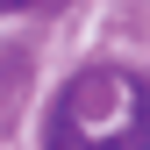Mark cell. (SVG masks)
Segmentation results:
<instances>
[{
	"label": "cell",
	"instance_id": "cell-1",
	"mask_svg": "<svg viewBox=\"0 0 150 150\" xmlns=\"http://www.w3.org/2000/svg\"><path fill=\"white\" fill-rule=\"evenodd\" d=\"M43 150H150V86L122 64H93L50 100Z\"/></svg>",
	"mask_w": 150,
	"mask_h": 150
}]
</instances>
